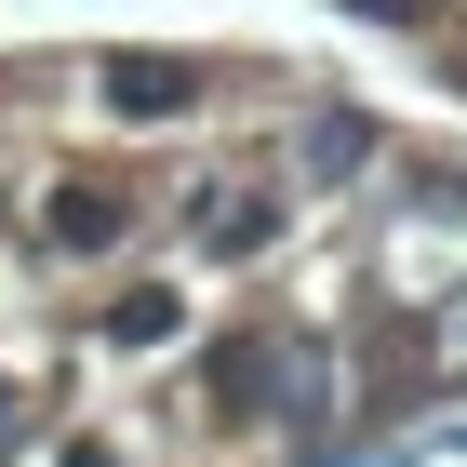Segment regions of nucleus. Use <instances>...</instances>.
<instances>
[{"label": "nucleus", "mask_w": 467, "mask_h": 467, "mask_svg": "<svg viewBox=\"0 0 467 467\" xmlns=\"http://www.w3.org/2000/svg\"><path fill=\"white\" fill-rule=\"evenodd\" d=\"M267 388H281V348H267V334H227V348L201 360V400H214L227 428H254V414H267Z\"/></svg>", "instance_id": "obj_2"}, {"label": "nucleus", "mask_w": 467, "mask_h": 467, "mask_svg": "<svg viewBox=\"0 0 467 467\" xmlns=\"http://www.w3.org/2000/svg\"><path fill=\"white\" fill-rule=\"evenodd\" d=\"M360 161H374V120H360V108L307 120V174H360Z\"/></svg>", "instance_id": "obj_6"}, {"label": "nucleus", "mask_w": 467, "mask_h": 467, "mask_svg": "<svg viewBox=\"0 0 467 467\" xmlns=\"http://www.w3.org/2000/svg\"><path fill=\"white\" fill-rule=\"evenodd\" d=\"M120 227H134V201H120L108 174H54V201H40V241L54 254H108Z\"/></svg>", "instance_id": "obj_1"}, {"label": "nucleus", "mask_w": 467, "mask_h": 467, "mask_svg": "<svg viewBox=\"0 0 467 467\" xmlns=\"http://www.w3.org/2000/svg\"><path fill=\"white\" fill-rule=\"evenodd\" d=\"M108 108H120V120H187L201 80H187L174 54H120V67H108Z\"/></svg>", "instance_id": "obj_3"}, {"label": "nucleus", "mask_w": 467, "mask_h": 467, "mask_svg": "<svg viewBox=\"0 0 467 467\" xmlns=\"http://www.w3.org/2000/svg\"><path fill=\"white\" fill-rule=\"evenodd\" d=\"M267 241H281V201H267V187L201 201V254H227V267H241V254H267Z\"/></svg>", "instance_id": "obj_4"}, {"label": "nucleus", "mask_w": 467, "mask_h": 467, "mask_svg": "<svg viewBox=\"0 0 467 467\" xmlns=\"http://www.w3.org/2000/svg\"><path fill=\"white\" fill-rule=\"evenodd\" d=\"M0 428H14V388H0Z\"/></svg>", "instance_id": "obj_9"}, {"label": "nucleus", "mask_w": 467, "mask_h": 467, "mask_svg": "<svg viewBox=\"0 0 467 467\" xmlns=\"http://www.w3.org/2000/svg\"><path fill=\"white\" fill-rule=\"evenodd\" d=\"M67 467H120V454H108V441H67Z\"/></svg>", "instance_id": "obj_8"}, {"label": "nucleus", "mask_w": 467, "mask_h": 467, "mask_svg": "<svg viewBox=\"0 0 467 467\" xmlns=\"http://www.w3.org/2000/svg\"><path fill=\"white\" fill-rule=\"evenodd\" d=\"M174 321H187V307L147 281V294H120V307H108V348H174Z\"/></svg>", "instance_id": "obj_5"}, {"label": "nucleus", "mask_w": 467, "mask_h": 467, "mask_svg": "<svg viewBox=\"0 0 467 467\" xmlns=\"http://www.w3.org/2000/svg\"><path fill=\"white\" fill-rule=\"evenodd\" d=\"M360 14H388V27H414V14H428V0H360Z\"/></svg>", "instance_id": "obj_7"}]
</instances>
